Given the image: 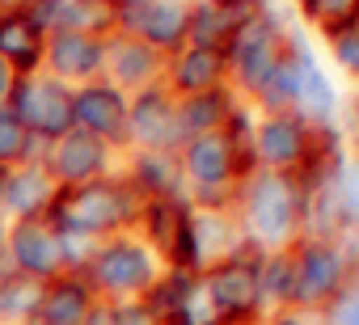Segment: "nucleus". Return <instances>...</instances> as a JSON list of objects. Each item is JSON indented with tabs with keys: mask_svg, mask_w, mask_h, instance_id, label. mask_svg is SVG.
<instances>
[{
	"mask_svg": "<svg viewBox=\"0 0 359 325\" xmlns=\"http://www.w3.org/2000/svg\"><path fill=\"white\" fill-rule=\"evenodd\" d=\"M5 106L18 114V123L30 135H47V139L55 135L60 139L64 131H72V93L51 76H34V72L18 76Z\"/></svg>",
	"mask_w": 359,
	"mask_h": 325,
	"instance_id": "obj_1",
	"label": "nucleus"
},
{
	"mask_svg": "<svg viewBox=\"0 0 359 325\" xmlns=\"http://www.w3.org/2000/svg\"><path fill=\"white\" fill-rule=\"evenodd\" d=\"M127 216V195L110 182H85V186H64L51 203V224L68 233H102L114 228Z\"/></svg>",
	"mask_w": 359,
	"mask_h": 325,
	"instance_id": "obj_2",
	"label": "nucleus"
},
{
	"mask_svg": "<svg viewBox=\"0 0 359 325\" xmlns=\"http://www.w3.org/2000/svg\"><path fill=\"white\" fill-rule=\"evenodd\" d=\"M5 254H9V266L39 279V283H51L60 279L64 270V249H60V228L51 220H18L9 241H5Z\"/></svg>",
	"mask_w": 359,
	"mask_h": 325,
	"instance_id": "obj_3",
	"label": "nucleus"
},
{
	"mask_svg": "<svg viewBox=\"0 0 359 325\" xmlns=\"http://www.w3.org/2000/svg\"><path fill=\"white\" fill-rule=\"evenodd\" d=\"M51 178L64 182V186H85V182H97V174L106 170V144L81 127L64 131L55 139V152H51Z\"/></svg>",
	"mask_w": 359,
	"mask_h": 325,
	"instance_id": "obj_4",
	"label": "nucleus"
},
{
	"mask_svg": "<svg viewBox=\"0 0 359 325\" xmlns=\"http://www.w3.org/2000/svg\"><path fill=\"white\" fill-rule=\"evenodd\" d=\"M60 186L51 178L47 165H34V160H22L5 174V212H13L18 220H43L51 216V203H55Z\"/></svg>",
	"mask_w": 359,
	"mask_h": 325,
	"instance_id": "obj_5",
	"label": "nucleus"
},
{
	"mask_svg": "<svg viewBox=\"0 0 359 325\" xmlns=\"http://www.w3.org/2000/svg\"><path fill=\"white\" fill-rule=\"evenodd\" d=\"M47 64L55 76H93L106 60V47L93 34H76V30H55L43 47Z\"/></svg>",
	"mask_w": 359,
	"mask_h": 325,
	"instance_id": "obj_6",
	"label": "nucleus"
},
{
	"mask_svg": "<svg viewBox=\"0 0 359 325\" xmlns=\"http://www.w3.org/2000/svg\"><path fill=\"white\" fill-rule=\"evenodd\" d=\"M47 34L34 26L26 13H0V60H5L18 76H30L43 60Z\"/></svg>",
	"mask_w": 359,
	"mask_h": 325,
	"instance_id": "obj_7",
	"label": "nucleus"
},
{
	"mask_svg": "<svg viewBox=\"0 0 359 325\" xmlns=\"http://www.w3.org/2000/svg\"><path fill=\"white\" fill-rule=\"evenodd\" d=\"M127 123V106L114 89H102V85H89L81 93H72V127L89 131V135H118Z\"/></svg>",
	"mask_w": 359,
	"mask_h": 325,
	"instance_id": "obj_8",
	"label": "nucleus"
},
{
	"mask_svg": "<svg viewBox=\"0 0 359 325\" xmlns=\"http://www.w3.org/2000/svg\"><path fill=\"white\" fill-rule=\"evenodd\" d=\"M93 279L106 291H131L148 283V254L131 241H114L93 258Z\"/></svg>",
	"mask_w": 359,
	"mask_h": 325,
	"instance_id": "obj_9",
	"label": "nucleus"
},
{
	"mask_svg": "<svg viewBox=\"0 0 359 325\" xmlns=\"http://www.w3.org/2000/svg\"><path fill=\"white\" fill-rule=\"evenodd\" d=\"M93 300H89V287L81 279H51L43 287V300L34 308V325H85Z\"/></svg>",
	"mask_w": 359,
	"mask_h": 325,
	"instance_id": "obj_10",
	"label": "nucleus"
},
{
	"mask_svg": "<svg viewBox=\"0 0 359 325\" xmlns=\"http://www.w3.org/2000/svg\"><path fill=\"white\" fill-rule=\"evenodd\" d=\"M43 287L39 279L22 275V270H9L0 275V321H30L39 300H43Z\"/></svg>",
	"mask_w": 359,
	"mask_h": 325,
	"instance_id": "obj_11",
	"label": "nucleus"
},
{
	"mask_svg": "<svg viewBox=\"0 0 359 325\" xmlns=\"http://www.w3.org/2000/svg\"><path fill=\"white\" fill-rule=\"evenodd\" d=\"M30 152H34V135L18 123L9 106H0V170L22 165V160H30Z\"/></svg>",
	"mask_w": 359,
	"mask_h": 325,
	"instance_id": "obj_12",
	"label": "nucleus"
},
{
	"mask_svg": "<svg viewBox=\"0 0 359 325\" xmlns=\"http://www.w3.org/2000/svg\"><path fill=\"white\" fill-rule=\"evenodd\" d=\"M212 296L224 312H245L254 304V279L245 270H220L212 279Z\"/></svg>",
	"mask_w": 359,
	"mask_h": 325,
	"instance_id": "obj_13",
	"label": "nucleus"
},
{
	"mask_svg": "<svg viewBox=\"0 0 359 325\" xmlns=\"http://www.w3.org/2000/svg\"><path fill=\"white\" fill-rule=\"evenodd\" d=\"M152 43H173L177 34H182V13H177V5H161V9H152L148 18H144V26H140Z\"/></svg>",
	"mask_w": 359,
	"mask_h": 325,
	"instance_id": "obj_14",
	"label": "nucleus"
},
{
	"mask_svg": "<svg viewBox=\"0 0 359 325\" xmlns=\"http://www.w3.org/2000/svg\"><path fill=\"white\" fill-rule=\"evenodd\" d=\"M191 170L199 174V178H220L224 174V144L220 139H199L195 148H191Z\"/></svg>",
	"mask_w": 359,
	"mask_h": 325,
	"instance_id": "obj_15",
	"label": "nucleus"
},
{
	"mask_svg": "<svg viewBox=\"0 0 359 325\" xmlns=\"http://www.w3.org/2000/svg\"><path fill=\"white\" fill-rule=\"evenodd\" d=\"M161 123H165V106H161V97H144L140 106H135V135H144V139H161Z\"/></svg>",
	"mask_w": 359,
	"mask_h": 325,
	"instance_id": "obj_16",
	"label": "nucleus"
},
{
	"mask_svg": "<svg viewBox=\"0 0 359 325\" xmlns=\"http://www.w3.org/2000/svg\"><path fill=\"white\" fill-rule=\"evenodd\" d=\"M216 76V55L212 51H195L187 64H182V72H177V81H182L187 89H199V85H208Z\"/></svg>",
	"mask_w": 359,
	"mask_h": 325,
	"instance_id": "obj_17",
	"label": "nucleus"
},
{
	"mask_svg": "<svg viewBox=\"0 0 359 325\" xmlns=\"http://www.w3.org/2000/svg\"><path fill=\"white\" fill-rule=\"evenodd\" d=\"M114 72H118L123 81H140V76L148 72V51H140V47H118V51H114Z\"/></svg>",
	"mask_w": 359,
	"mask_h": 325,
	"instance_id": "obj_18",
	"label": "nucleus"
},
{
	"mask_svg": "<svg viewBox=\"0 0 359 325\" xmlns=\"http://www.w3.org/2000/svg\"><path fill=\"white\" fill-rule=\"evenodd\" d=\"M114 325H156V317L148 308H118L114 312Z\"/></svg>",
	"mask_w": 359,
	"mask_h": 325,
	"instance_id": "obj_19",
	"label": "nucleus"
},
{
	"mask_svg": "<svg viewBox=\"0 0 359 325\" xmlns=\"http://www.w3.org/2000/svg\"><path fill=\"white\" fill-rule=\"evenodd\" d=\"M13 81H18V72H13L5 60H0V106L9 102V93H13Z\"/></svg>",
	"mask_w": 359,
	"mask_h": 325,
	"instance_id": "obj_20",
	"label": "nucleus"
},
{
	"mask_svg": "<svg viewBox=\"0 0 359 325\" xmlns=\"http://www.w3.org/2000/svg\"><path fill=\"white\" fill-rule=\"evenodd\" d=\"M85 325H114V308H89Z\"/></svg>",
	"mask_w": 359,
	"mask_h": 325,
	"instance_id": "obj_21",
	"label": "nucleus"
},
{
	"mask_svg": "<svg viewBox=\"0 0 359 325\" xmlns=\"http://www.w3.org/2000/svg\"><path fill=\"white\" fill-rule=\"evenodd\" d=\"M0 5H5L9 13H30V9L39 5V0H0Z\"/></svg>",
	"mask_w": 359,
	"mask_h": 325,
	"instance_id": "obj_22",
	"label": "nucleus"
},
{
	"mask_svg": "<svg viewBox=\"0 0 359 325\" xmlns=\"http://www.w3.org/2000/svg\"><path fill=\"white\" fill-rule=\"evenodd\" d=\"M5 241H9V233H5V224H0V275H9V270H5V262H9V254H5Z\"/></svg>",
	"mask_w": 359,
	"mask_h": 325,
	"instance_id": "obj_23",
	"label": "nucleus"
},
{
	"mask_svg": "<svg viewBox=\"0 0 359 325\" xmlns=\"http://www.w3.org/2000/svg\"><path fill=\"white\" fill-rule=\"evenodd\" d=\"M5 174H9V170H0V203H5Z\"/></svg>",
	"mask_w": 359,
	"mask_h": 325,
	"instance_id": "obj_24",
	"label": "nucleus"
}]
</instances>
